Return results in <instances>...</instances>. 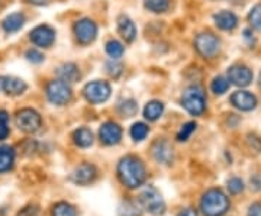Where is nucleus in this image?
<instances>
[{"instance_id":"bb28decb","label":"nucleus","mask_w":261,"mask_h":216,"mask_svg":"<svg viewBox=\"0 0 261 216\" xmlns=\"http://www.w3.org/2000/svg\"><path fill=\"white\" fill-rule=\"evenodd\" d=\"M53 216H77V210L70 203L60 202L53 207Z\"/></svg>"},{"instance_id":"7c9ffc66","label":"nucleus","mask_w":261,"mask_h":216,"mask_svg":"<svg viewBox=\"0 0 261 216\" xmlns=\"http://www.w3.org/2000/svg\"><path fill=\"white\" fill-rule=\"evenodd\" d=\"M248 20L254 28L261 31V3L252 8L250 15H248Z\"/></svg>"},{"instance_id":"f257e3e1","label":"nucleus","mask_w":261,"mask_h":216,"mask_svg":"<svg viewBox=\"0 0 261 216\" xmlns=\"http://www.w3.org/2000/svg\"><path fill=\"white\" fill-rule=\"evenodd\" d=\"M118 176L121 181L128 188H137L145 181L147 171L144 164L137 157H125L119 161L118 166Z\"/></svg>"},{"instance_id":"6e6552de","label":"nucleus","mask_w":261,"mask_h":216,"mask_svg":"<svg viewBox=\"0 0 261 216\" xmlns=\"http://www.w3.org/2000/svg\"><path fill=\"white\" fill-rule=\"evenodd\" d=\"M219 45H221L219 39L215 37L214 34H209V32L199 34L195 39L196 51L202 57H206V58L216 56L218 51H219Z\"/></svg>"},{"instance_id":"c9c22d12","label":"nucleus","mask_w":261,"mask_h":216,"mask_svg":"<svg viewBox=\"0 0 261 216\" xmlns=\"http://www.w3.org/2000/svg\"><path fill=\"white\" fill-rule=\"evenodd\" d=\"M228 188H229V192L233 193V195H237V193H240V192H243L244 188V183L240 179H231L228 181Z\"/></svg>"},{"instance_id":"0eeeda50","label":"nucleus","mask_w":261,"mask_h":216,"mask_svg":"<svg viewBox=\"0 0 261 216\" xmlns=\"http://www.w3.org/2000/svg\"><path fill=\"white\" fill-rule=\"evenodd\" d=\"M15 122L20 131L27 132V133H34L41 128L42 119H41L39 113L34 109H22L16 113Z\"/></svg>"},{"instance_id":"a211bd4d","label":"nucleus","mask_w":261,"mask_h":216,"mask_svg":"<svg viewBox=\"0 0 261 216\" xmlns=\"http://www.w3.org/2000/svg\"><path fill=\"white\" fill-rule=\"evenodd\" d=\"M214 20L215 23H216V26L219 29H222V31H232L237 26V23H238L237 16L233 15L232 12H229V10L218 12L214 16Z\"/></svg>"},{"instance_id":"c85d7f7f","label":"nucleus","mask_w":261,"mask_h":216,"mask_svg":"<svg viewBox=\"0 0 261 216\" xmlns=\"http://www.w3.org/2000/svg\"><path fill=\"white\" fill-rule=\"evenodd\" d=\"M118 109H119V113H121L122 116H125V118H132L137 111H138V104L135 100H125V102H122L119 106H118Z\"/></svg>"},{"instance_id":"473e14b6","label":"nucleus","mask_w":261,"mask_h":216,"mask_svg":"<svg viewBox=\"0 0 261 216\" xmlns=\"http://www.w3.org/2000/svg\"><path fill=\"white\" fill-rule=\"evenodd\" d=\"M8 122H9V116L5 111H0V140H5L9 135V128H8Z\"/></svg>"},{"instance_id":"20e7f679","label":"nucleus","mask_w":261,"mask_h":216,"mask_svg":"<svg viewBox=\"0 0 261 216\" xmlns=\"http://www.w3.org/2000/svg\"><path fill=\"white\" fill-rule=\"evenodd\" d=\"M140 203L142 209L148 210L151 215L160 216L166 212V203L161 198L160 192L152 186H148L142 190L140 196Z\"/></svg>"},{"instance_id":"dca6fc26","label":"nucleus","mask_w":261,"mask_h":216,"mask_svg":"<svg viewBox=\"0 0 261 216\" xmlns=\"http://www.w3.org/2000/svg\"><path fill=\"white\" fill-rule=\"evenodd\" d=\"M152 155L157 163L161 164H171L173 161V150H171V145L167 141L161 140L157 141L152 147Z\"/></svg>"},{"instance_id":"6ab92c4d","label":"nucleus","mask_w":261,"mask_h":216,"mask_svg":"<svg viewBox=\"0 0 261 216\" xmlns=\"http://www.w3.org/2000/svg\"><path fill=\"white\" fill-rule=\"evenodd\" d=\"M57 75L61 82L65 83H74L80 78V73H79V67L75 66L74 63H65L57 68Z\"/></svg>"},{"instance_id":"f8f14e48","label":"nucleus","mask_w":261,"mask_h":216,"mask_svg":"<svg viewBox=\"0 0 261 216\" xmlns=\"http://www.w3.org/2000/svg\"><path fill=\"white\" fill-rule=\"evenodd\" d=\"M228 80L238 87H247L252 82V73L248 67L237 64L228 70Z\"/></svg>"},{"instance_id":"1a4fd4ad","label":"nucleus","mask_w":261,"mask_h":216,"mask_svg":"<svg viewBox=\"0 0 261 216\" xmlns=\"http://www.w3.org/2000/svg\"><path fill=\"white\" fill-rule=\"evenodd\" d=\"M74 34L77 41L83 45L92 44L97 37V25L92 19L83 18L80 19L74 25Z\"/></svg>"},{"instance_id":"4c0bfd02","label":"nucleus","mask_w":261,"mask_h":216,"mask_svg":"<svg viewBox=\"0 0 261 216\" xmlns=\"http://www.w3.org/2000/svg\"><path fill=\"white\" fill-rule=\"evenodd\" d=\"M248 216H261V203H254L248 210Z\"/></svg>"},{"instance_id":"f03ea898","label":"nucleus","mask_w":261,"mask_h":216,"mask_svg":"<svg viewBox=\"0 0 261 216\" xmlns=\"http://www.w3.org/2000/svg\"><path fill=\"white\" fill-rule=\"evenodd\" d=\"M200 209L205 216H222L229 209V200L221 190L212 188L203 195L200 202Z\"/></svg>"},{"instance_id":"ddd939ff","label":"nucleus","mask_w":261,"mask_h":216,"mask_svg":"<svg viewBox=\"0 0 261 216\" xmlns=\"http://www.w3.org/2000/svg\"><path fill=\"white\" fill-rule=\"evenodd\" d=\"M100 141L106 145H116L122 140V129L118 123L105 122L99 131Z\"/></svg>"},{"instance_id":"b1692460","label":"nucleus","mask_w":261,"mask_h":216,"mask_svg":"<svg viewBox=\"0 0 261 216\" xmlns=\"http://www.w3.org/2000/svg\"><path fill=\"white\" fill-rule=\"evenodd\" d=\"M118 213H119V216H141L142 206H141V203L126 200V202L121 203V206L118 209Z\"/></svg>"},{"instance_id":"c756f323","label":"nucleus","mask_w":261,"mask_h":216,"mask_svg":"<svg viewBox=\"0 0 261 216\" xmlns=\"http://www.w3.org/2000/svg\"><path fill=\"white\" fill-rule=\"evenodd\" d=\"M211 89L215 94H224L226 93V90L229 89V80L225 78V77H216L214 78Z\"/></svg>"},{"instance_id":"393cba45","label":"nucleus","mask_w":261,"mask_h":216,"mask_svg":"<svg viewBox=\"0 0 261 216\" xmlns=\"http://www.w3.org/2000/svg\"><path fill=\"white\" fill-rule=\"evenodd\" d=\"M148 132V126L145 123L137 122L135 125H132V128H130V137H132L134 141H142V140L147 138Z\"/></svg>"},{"instance_id":"a878e982","label":"nucleus","mask_w":261,"mask_h":216,"mask_svg":"<svg viewBox=\"0 0 261 216\" xmlns=\"http://www.w3.org/2000/svg\"><path fill=\"white\" fill-rule=\"evenodd\" d=\"M106 52H108V56L112 57L113 60H118V58H121L123 56L125 48H123V45H122L119 41L112 39V41H109L106 44Z\"/></svg>"},{"instance_id":"5701e85b","label":"nucleus","mask_w":261,"mask_h":216,"mask_svg":"<svg viewBox=\"0 0 261 216\" xmlns=\"http://www.w3.org/2000/svg\"><path fill=\"white\" fill-rule=\"evenodd\" d=\"M164 112V104L159 100H151L147 106L144 107V116L148 121H157L160 116Z\"/></svg>"},{"instance_id":"412c9836","label":"nucleus","mask_w":261,"mask_h":216,"mask_svg":"<svg viewBox=\"0 0 261 216\" xmlns=\"http://www.w3.org/2000/svg\"><path fill=\"white\" fill-rule=\"evenodd\" d=\"M15 151L10 147H0V173H6L13 167Z\"/></svg>"},{"instance_id":"72a5a7b5","label":"nucleus","mask_w":261,"mask_h":216,"mask_svg":"<svg viewBox=\"0 0 261 216\" xmlns=\"http://www.w3.org/2000/svg\"><path fill=\"white\" fill-rule=\"evenodd\" d=\"M122 68H123L122 64L116 63L115 60H113V61H109V63L106 64V70H108V73L112 75V77H115V78L122 74Z\"/></svg>"},{"instance_id":"f704fd0d","label":"nucleus","mask_w":261,"mask_h":216,"mask_svg":"<svg viewBox=\"0 0 261 216\" xmlns=\"http://www.w3.org/2000/svg\"><path fill=\"white\" fill-rule=\"evenodd\" d=\"M27 58H28V61L34 63V64H39L44 61V54L39 52L38 49H29V51H27Z\"/></svg>"},{"instance_id":"4468645a","label":"nucleus","mask_w":261,"mask_h":216,"mask_svg":"<svg viewBox=\"0 0 261 216\" xmlns=\"http://www.w3.org/2000/svg\"><path fill=\"white\" fill-rule=\"evenodd\" d=\"M96 176H97V170H96V167L92 166V164H87V163H86V164H82V166H79V167L74 170L71 179H73V181H74L75 184L86 186V184L92 183V181L96 179Z\"/></svg>"},{"instance_id":"9b49d317","label":"nucleus","mask_w":261,"mask_h":216,"mask_svg":"<svg viewBox=\"0 0 261 216\" xmlns=\"http://www.w3.org/2000/svg\"><path fill=\"white\" fill-rule=\"evenodd\" d=\"M27 83L18 78V77H12V75H2L0 77V92H3L8 96H19L27 90Z\"/></svg>"},{"instance_id":"39448f33","label":"nucleus","mask_w":261,"mask_h":216,"mask_svg":"<svg viewBox=\"0 0 261 216\" xmlns=\"http://www.w3.org/2000/svg\"><path fill=\"white\" fill-rule=\"evenodd\" d=\"M47 96L48 100L53 104L57 106H63L67 104L71 100V87L68 86V83L61 82V80H54L49 82L47 86Z\"/></svg>"},{"instance_id":"4be33fe9","label":"nucleus","mask_w":261,"mask_h":216,"mask_svg":"<svg viewBox=\"0 0 261 216\" xmlns=\"http://www.w3.org/2000/svg\"><path fill=\"white\" fill-rule=\"evenodd\" d=\"M73 140H74L75 145H79L82 148H87L93 144V133L87 128H79L73 133Z\"/></svg>"},{"instance_id":"2eb2a0df","label":"nucleus","mask_w":261,"mask_h":216,"mask_svg":"<svg viewBox=\"0 0 261 216\" xmlns=\"http://www.w3.org/2000/svg\"><path fill=\"white\" fill-rule=\"evenodd\" d=\"M231 103L237 107V109H240V111H245V112H248V111H252L255 106H257V99H255V96L251 94L250 92H237V93H233L231 96Z\"/></svg>"},{"instance_id":"ea45409f","label":"nucleus","mask_w":261,"mask_h":216,"mask_svg":"<svg viewBox=\"0 0 261 216\" xmlns=\"http://www.w3.org/2000/svg\"><path fill=\"white\" fill-rule=\"evenodd\" d=\"M31 5H37V6H44V5H48L49 0H27Z\"/></svg>"},{"instance_id":"7ed1b4c3","label":"nucleus","mask_w":261,"mask_h":216,"mask_svg":"<svg viewBox=\"0 0 261 216\" xmlns=\"http://www.w3.org/2000/svg\"><path fill=\"white\" fill-rule=\"evenodd\" d=\"M181 106L193 116L202 115L206 109V99L203 90L197 86H192V87L186 89L181 96Z\"/></svg>"},{"instance_id":"9d476101","label":"nucleus","mask_w":261,"mask_h":216,"mask_svg":"<svg viewBox=\"0 0 261 216\" xmlns=\"http://www.w3.org/2000/svg\"><path fill=\"white\" fill-rule=\"evenodd\" d=\"M31 41L39 48H49L56 41V32L48 25H39L29 34Z\"/></svg>"},{"instance_id":"a19ab883","label":"nucleus","mask_w":261,"mask_h":216,"mask_svg":"<svg viewBox=\"0 0 261 216\" xmlns=\"http://www.w3.org/2000/svg\"><path fill=\"white\" fill-rule=\"evenodd\" d=\"M260 86H261V74H260Z\"/></svg>"},{"instance_id":"aec40b11","label":"nucleus","mask_w":261,"mask_h":216,"mask_svg":"<svg viewBox=\"0 0 261 216\" xmlns=\"http://www.w3.org/2000/svg\"><path fill=\"white\" fill-rule=\"evenodd\" d=\"M23 23H25V16H23V13H20V12H15V13H10L9 16H6V18L3 19V22H2V26L3 29L6 31V32H18L19 29L23 26Z\"/></svg>"},{"instance_id":"58836bf2","label":"nucleus","mask_w":261,"mask_h":216,"mask_svg":"<svg viewBox=\"0 0 261 216\" xmlns=\"http://www.w3.org/2000/svg\"><path fill=\"white\" fill-rule=\"evenodd\" d=\"M178 216H197V213H196L195 209L187 207V209H185V210H181V212L178 213Z\"/></svg>"},{"instance_id":"2f4dec72","label":"nucleus","mask_w":261,"mask_h":216,"mask_svg":"<svg viewBox=\"0 0 261 216\" xmlns=\"http://www.w3.org/2000/svg\"><path fill=\"white\" fill-rule=\"evenodd\" d=\"M196 129V123L195 122H187L186 125H183V128L180 129V132L177 133V140L178 141H187L189 137L195 132Z\"/></svg>"},{"instance_id":"f3484780","label":"nucleus","mask_w":261,"mask_h":216,"mask_svg":"<svg viewBox=\"0 0 261 216\" xmlns=\"http://www.w3.org/2000/svg\"><path fill=\"white\" fill-rule=\"evenodd\" d=\"M118 31L122 35V38L126 41V42H132L135 38H137V28H135V23L130 20L126 15H121L118 18Z\"/></svg>"},{"instance_id":"e433bc0d","label":"nucleus","mask_w":261,"mask_h":216,"mask_svg":"<svg viewBox=\"0 0 261 216\" xmlns=\"http://www.w3.org/2000/svg\"><path fill=\"white\" fill-rule=\"evenodd\" d=\"M18 216H39V210L37 206H28L22 209Z\"/></svg>"},{"instance_id":"cd10ccee","label":"nucleus","mask_w":261,"mask_h":216,"mask_svg":"<svg viewBox=\"0 0 261 216\" xmlns=\"http://www.w3.org/2000/svg\"><path fill=\"white\" fill-rule=\"evenodd\" d=\"M144 5L147 9L154 13H164L170 6V2L168 0H145Z\"/></svg>"},{"instance_id":"423d86ee","label":"nucleus","mask_w":261,"mask_h":216,"mask_svg":"<svg viewBox=\"0 0 261 216\" xmlns=\"http://www.w3.org/2000/svg\"><path fill=\"white\" fill-rule=\"evenodd\" d=\"M83 96L86 97L87 102L90 103H103L109 99L111 96V86L106 82H100V80H94L84 86Z\"/></svg>"}]
</instances>
